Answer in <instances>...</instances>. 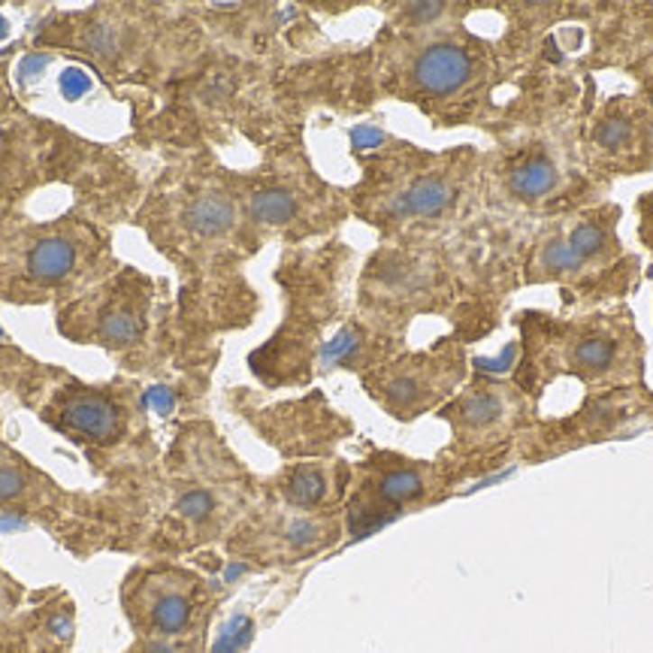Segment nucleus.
<instances>
[{"label":"nucleus","instance_id":"1","mask_svg":"<svg viewBox=\"0 0 653 653\" xmlns=\"http://www.w3.org/2000/svg\"><path fill=\"white\" fill-rule=\"evenodd\" d=\"M64 424L94 442H113L122 429V411L106 393L76 391L64 400Z\"/></svg>","mask_w":653,"mask_h":653},{"label":"nucleus","instance_id":"2","mask_svg":"<svg viewBox=\"0 0 653 653\" xmlns=\"http://www.w3.org/2000/svg\"><path fill=\"white\" fill-rule=\"evenodd\" d=\"M472 61L460 46L439 42L420 51L415 61V82L429 94H451L469 79Z\"/></svg>","mask_w":653,"mask_h":653},{"label":"nucleus","instance_id":"3","mask_svg":"<svg viewBox=\"0 0 653 653\" xmlns=\"http://www.w3.org/2000/svg\"><path fill=\"white\" fill-rule=\"evenodd\" d=\"M76 263V245L64 236L40 239L28 254V272L33 279L58 281L73 270Z\"/></svg>","mask_w":653,"mask_h":653},{"label":"nucleus","instance_id":"4","mask_svg":"<svg viewBox=\"0 0 653 653\" xmlns=\"http://www.w3.org/2000/svg\"><path fill=\"white\" fill-rule=\"evenodd\" d=\"M236 221V209L227 197L218 194H203L194 203H188L185 209V225L200 236H218L227 234Z\"/></svg>","mask_w":653,"mask_h":653},{"label":"nucleus","instance_id":"5","mask_svg":"<svg viewBox=\"0 0 653 653\" xmlns=\"http://www.w3.org/2000/svg\"><path fill=\"white\" fill-rule=\"evenodd\" d=\"M451 200H454V191L445 179L424 176V179H418L406 194L397 197L393 209L406 212V215H436V212H442Z\"/></svg>","mask_w":653,"mask_h":653},{"label":"nucleus","instance_id":"6","mask_svg":"<svg viewBox=\"0 0 653 653\" xmlns=\"http://www.w3.org/2000/svg\"><path fill=\"white\" fill-rule=\"evenodd\" d=\"M143 333V315L140 308L131 303H118L103 308L100 324H97V336L106 345H133Z\"/></svg>","mask_w":653,"mask_h":653},{"label":"nucleus","instance_id":"7","mask_svg":"<svg viewBox=\"0 0 653 653\" xmlns=\"http://www.w3.org/2000/svg\"><path fill=\"white\" fill-rule=\"evenodd\" d=\"M509 185H511V191L518 197L536 200V197L547 194L556 185V170H554V163L545 161V158L523 161V163H518V167L511 170Z\"/></svg>","mask_w":653,"mask_h":653},{"label":"nucleus","instance_id":"8","mask_svg":"<svg viewBox=\"0 0 653 653\" xmlns=\"http://www.w3.org/2000/svg\"><path fill=\"white\" fill-rule=\"evenodd\" d=\"M188 621H191V602H188V596H182V593L176 590L161 593L152 602V626L158 632L176 635L185 630Z\"/></svg>","mask_w":653,"mask_h":653},{"label":"nucleus","instance_id":"9","mask_svg":"<svg viewBox=\"0 0 653 653\" xmlns=\"http://www.w3.org/2000/svg\"><path fill=\"white\" fill-rule=\"evenodd\" d=\"M252 215L263 225H285L297 215V200L290 191L266 188V191H257L252 197Z\"/></svg>","mask_w":653,"mask_h":653},{"label":"nucleus","instance_id":"10","mask_svg":"<svg viewBox=\"0 0 653 653\" xmlns=\"http://www.w3.org/2000/svg\"><path fill=\"white\" fill-rule=\"evenodd\" d=\"M324 490H326V481L321 475V469L299 466V469H294V475L288 478L285 493H288V500L297 505H315L324 496Z\"/></svg>","mask_w":653,"mask_h":653},{"label":"nucleus","instance_id":"11","mask_svg":"<svg viewBox=\"0 0 653 653\" xmlns=\"http://www.w3.org/2000/svg\"><path fill=\"white\" fill-rule=\"evenodd\" d=\"M420 490H424V481H420L418 472H411V469L388 472V475L382 478V484H378V493H382L388 502H406L411 496H418Z\"/></svg>","mask_w":653,"mask_h":653},{"label":"nucleus","instance_id":"12","mask_svg":"<svg viewBox=\"0 0 653 653\" xmlns=\"http://www.w3.org/2000/svg\"><path fill=\"white\" fill-rule=\"evenodd\" d=\"M460 415L472 427H484L502 415V402L500 397H493V393H475V397H469L460 406Z\"/></svg>","mask_w":653,"mask_h":653},{"label":"nucleus","instance_id":"13","mask_svg":"<svg viewBox=\"0 0 653 653\" xmlns=\"http://www.w3.org/2000/svg\"><path fill=\"white\" fill-rule=\"evenodd\" d=\"M614 360V342L608 339H584L575 348V363L587 366V369H605Z\"/></svg>","mask_w":653,"mask_h":653},{"label":"nucleus","instance_id":"14","mask_svg":"<svg viewBox=\"0 0 653 653\" xmlns=\"http://www.w3.org/2000/svg\"><path fill=\"white\" fill-rule=\"evenodd\" d=\"M569 248L575 254L581 257H593V254H599L605 248V230L599 227V225H581V227H575L572 230V239H569Z\"/></svg>","mask_w":653,"mask_h":653},{"label":"nucleus","instance_id":"15","mask_svg":"<svg viewBox=\"0 0 653 653\" xmlns=\"http://www.w3.org/2000/svg\"><path fill=\"white\" fill-rule=\"evenodd\" d=\"M176 511L182 514V518H188V520L200 523V520H206L215 511V496L209 493V490H188L182 500H179Z\"/></svg>","mask_w":653,"mask_h":653},{"label":"nucleus","instance_id":"16","mask_svg":"<svg viewBox=\"0 0 653 653\" xmlns=\"http://www.w3.org/2000/svg\"><path fill=\"white\" fill-rule=\"evenodd\" d=\"M541 263H545L547 270H575V266L581 263V257L572 252L569 243H551L541 252Z\"/></svg>","mask_w":653,"mask_h":653},{"label":"nucleus","instance_id":"17","mask_svg":"<svg viewBox=\"0 0 653 653\" xmlns=\"http://www.w3.org/2000/svg\"><path fill=\"white\" fill-rule=\"evenodd\" d=\"M626 136H630V124H626L623 118H608L605 124H599L596 143L602 145V149H617V145L626 143Z\"/></svg>","mask_w":653,"mask_h":653},{"label":"nucleus","instance_id":"18","mask_svg":"<svg viewBox=\"0 0 653 653\" xmlns=\"http://www.w3.org/2000/svg\"><path fill=\"white\" fill-rule=\"evenodd\" d=\"M24 493V475L13 466H0V502H10Z\"/></svg>","mask_w":653,"mask_h":653},{"label":"nucleus","instance_id":"19","mask_svg":"<svg viewBox=\"0 0 653 653\" xmlns=\"http://www.w3.org/2000/svg\"><path fill=\"white\" fill-rule=\"evenodd\" d=\"M312 538H315V527H312V523L297 520L294 527H290V541H294V545H308Z\"/></svg>","mask_w":653,"mask_h":653}]
</instances>
